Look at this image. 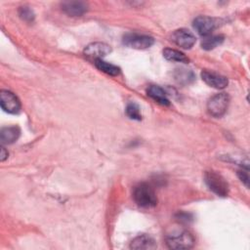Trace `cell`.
I'll return each mask as SVG.
<instances>
[{
	"label": "cell",
	"instance_id": "obj_1",
	"mask_svg": "<svg viewBox=\"0 0 250 250\" xmlns=\"http://www.w3.org/2000/svg\"><path fill=\"white\" fill-rule=\"evenodd\" d=\"M133 198L141 207L148 208L157 204V197L153 188L146 183H142L135 187L133 190Z\"/></svg>",
	"mask_w": 250,
	"mask_h": 250
},
{
	"label": "cell",
	"instance_id": "obj_2",
	"mask_svg": "<svg viewBox=\"0 0 250 250\" xmlns=\"http://www.w3.org/2000/svg\"><path fill=\"white\" fill-rule=\"evenodd\" d=\"M195 239L188 230L171 233L166 237V244L170 249H189L194 245Z\"/></svg>",
	"mask_w": 250,
	"mask_h": 250
},
{
	"label": "cell",
	"instance_id": "obj_3",
	"mask_svg": "<svg viewBox=\"0 0 250 250\" xmlns=\"http://www.w3.org/2000/svg\"><path fill=\"white\" fill-rule=\"evenodd\" d=\"M204 181L215 194L219 196H227L229 193V185L227 181L215 171H207L204 175Z\"/></svg>",
	"mask_w": 250,
	"mask_h": 250
},
{
	"label": "cell",
	"instance_id": "obj_4",
	"mask_svg": "<svg viewBox=\"0 0 250 250\" xmlns=\"http://www.w3.org/2000/svg\"><path fill=\"white\" fill-rule=\"evenodd\" d=\"M229 96L226 93H220L213 96L207 103V110L214 117L223 116L228 110L229 104Z\"/></svg>",
	"mask_w": 250,
	"mask_h": 250
},
{
	"label": "cell",
	"instance_id": "obj_5",
	"mask_svg": "<svg viewBox=\"0 0 250 250\" xmlns=\"http://www.w3.org/2000/svg\"><path fill=\"white\" fill-rule=\"evenodd\" d=\"M123 43L130 48L143 50V49L149 48L154 43V39L148 35L129 33L124 36Z\"/></svg>",
	"mask_w": 250,
	"mask_h": 250
},
{
	"label": "cell",
	"instance_id": "obj_6",
	"mask_svg": "<svg viewBox=\"0 0 250 250\" xmlns=\"http://www.w3.org/2000/svg\"><path fill=\"white\" fill-rule=\"evenodd\" d=\"M0 104L1 107L8 113H18L21 109V103L18 97L8 91V90H2L0 92Z\"/></svg>",
	"mask_w": 250,
	"mask_h": 250
},
{
	"label": "cell",
	"instance_id": "obj_7",
	"mask_svg": "<svg viewBox=\"0 0 250 250\" xmlns=\"http://www.w3.org/2000/svg\"><path fill=\"white\" fill-rule=\"evenodd\" d=\"M172 40L176 45L183 49H190L194 45L196 38L188 29L181 28L174 31L172 34Z\"/></svg>",
	"mask_w": 250,
	"mask_h": 250
},
{
	"label": "cell",
	"instance_id": "obj_8",
	"mask_svg": "<svg viewBox=\"0 0 250 250\" xmlns=\"http://www.w3.org/2000/svg\"><path fill=\"white\" fill-rule=\"evenodd\" d=\"M110 52H111L110 46L102 42L91 43L84 49V55L87 58L92 59L94 61L102 59L103 57L108 55Z\"/></svg>",
	"mask_w": 250,
	"mask_h": 250
},
{
	"label": "cell",
	"instance_id": "obj_9",
	"mask_svg": "<svg viewBox=\"0 0 250 250\" xmlns=\"http://www.w3.org/2000/svg\"><path fill=\"white\" fill-rule=\"evenodd\" d=\"M193 27L198 34L208 36L216 27V21L213 18L207 16H199L193 21Z\"/></svg>",
	"mask_w": 250,
	"mask_h": 250
},
{
	"label": "cell",
	"instance_id": "obj_10",
	"mask_svg": "<svg viewBox=\"0 0 250 250\" xmlns=\"http://www.w3.org/2000/svg\"><path fill=\"white\" fill-rule=\"evenodd\" d=\"M201 78L207 85L216 89H224L229 83L227 77L209 70H203L201 72Z\"/></svg>",
	"mask_w": 250,
	"mask_h": 250
},
{
	"label": "cell",
	"instance_id": "obj_11",
	"mask_svg": "<svg viewBox=\"0 0 250 250\" xmlns=\"http://www.w3.org/2000/svg\"><path fill=\"white\" fill-rule=\"evenodd\" d=\"M62 11L71 17L82 16L88 10V5L82 1H67L62 4Z\"/></svg>",
	"mask_w": 250,
	"mask_h": 250
},
{
	"label": "cell",
	"instance_id": "obj_12",
	"mask_svg": "<svg viewBox=\"0 0 250 250\" xmlns=\"http://www.w3.org/2000/svg\"><path fill=\"white\" fill-rule=\"evenodd\" d=\"M130 248L136 249V250L154 249V248H156V243L151 236H149L147 234H141L132 240V242L130 244Z\"/></svg>",
	"mask_w": 250,
	"mask_h": 250
},
{
	"label": "cell",
	"instance_id": "obj_13",
	"mask_svg": "<svg viewBox=\"0 0 250 250\" xmlns=\"http://www.w3.org/2000/svg\"><path fill=\"white\" fill-rule=\"evenodd\" d=\"M21 134V130L18 126H8L2 128L0 132V141L3 145H10L16 142Z\"/></svg>",
	"mask_w": 250,
	"mask_h": 250
},
{
	"label": "cell",
	"instance_id": "obj_14",
	"mask_svg": "<svg viewBox=\"0 0 250 250\" xmlns=\"http://www.w3.org/2000/svg\"><path fill=\"white\" fill-rule=\"evenodd\" d=\"M147 95L153 99L156 103L162 104V105H169L170 102L167 98V95L165 91L156 85H151L147 89Z\"/></svg>",
	"mask_w": 250,
	"mask_h": 250
},
{
	"label": "cell",
	"instance_id": "obj_15",
	"mask_svg": "<svg viewBox=\"0 0 250 250\" xmlns=\"http://www.w3.org/2000/svg\"><path fill=\"white\" fill-rule=\"evenodd\" d=\"M94 62H95V65L98 69H100L101 71H103V72H104L108 75L116 76L120 73V68L117 65H114L110 62L103 61L102 59L96 60V61H94Z\"/></svg>",
	"mask_w": 250,
	"mask_h": 250
},
{
	"label": "cell",
	"instance_id": "obj_16",
	"mask_svg": "<svg viewBox=\"0 0 250 250\" xmlns=\"http://www.w3.org/2000/svg\"><path fill=\"white\" fill-rule=\"evenodd\" d=\"M163 56L166 60L171 61V62H188V58L182 52L175 50V49H170L166 48L163 50Z\"/></svg>",
	"mask_w": 250,
	"mask_h": 250
},
{
	"label": "cell",
	"instance_id": "obj_17",
	"mask_svg": "<svg viewBox=\"0 0 250 250\" xmlns=\"http://www.w3.org/2000/svg\"><path fill=\"white\" fill-rule=\"evenodd\" d=\"M224 41V36L223 35H210V36H205L203 40L201 41V47L204 50H212L219 45H221Z\"/></svg>",
	"mask_w": 250,
	"mask_h": 250
},
{
	"label": "cell",
	"instance_id": "obj_18",
	"mask_svg": "<svg viewBox=\"0 0 250 250\" xmlns=\"http://www.w3.org/2000/svg\"><path fill=\"white\" fill-rule=\"evenodd\" d=\"M126 114L129 116V118L134 120H141L142 114L140 110V106L135 103H130L126 106Z\"/></svg>",
	"mask_w": 250,
	"mask_h": 250
},
{
	"label": "cell",
	"instance_id": "obj_19",
	"mask_svg": "<svg viewBox=\"0 0 250 250\" xmlns=\"http://www.w3.org/2000/svg\"><path fill=\"white\" fill-rule=\"evenodd\" d=\"M19 15H20V17H21V20H23L24 21H27V22L33 21L34 17H35V15H34L32 9H30V8L27 7V6L20 7V9H19Z\"/></svg>",
	"mask_w": 250,
	"mask_h": 250
},
{
	"label": "cell",
	"instance_id": "obj_20",
	"mask_svg": "<svg viewBox=\"0 0 250 250\" xmlns=\"http://www.w3.org/2000/svg\"><path fill=\"white\" fill-rule=\"evenodd\" d=\"M194 76L191 71H188L186 69H179L176 74V79L181 83H188L189 81L193 80Z\"/></svg>",
	"mask_w": 250,
	"mask_h": 250
},
{
	"label": "cell",
	"instance_id": "obj_21",
	"mask_svg": "<svg viewBox=\"0 0 250 250\" xmlns=\"http://www.w3.org/2000/svg\"><path fill=\"white\" fill-rule=\"evenodd\" d=\"M175 218L179 223H182V224H189L193 220L192 215L190 213H187V212H178L176 214Z\"/></svg>",
	"mask_w": 250,
	"mask_h": 250
},
{
	"label": "cell",
	"instance_id": "obj_22",
	"mask_svg": "<svg viewBox=\"0 0 250 250\" xmlns=\"http://www.w3.org/2000/svg\"><path fill=\"white\" fill-rule=\"evenodd\" d=\"M237 175H238V177H239V179H240V181L241 182H243L244 183V185L248 188V183H249V176H248V173L246 172V171H238V173H237Z\"/></svg>",
	"mask_w": 250,
	"mask_h": 250
},
{
	"label": "cell",
	"instance_id": "obj_23",
	"mask_svg": "<svg viewBox=\"0 0 250 250\" xmlns=\"http://www.w3.org/2000/svg\"><path fill=\"white\" fill-rule=\"evenodd\" d=\"M8 157V151H6L5 147H1V152H0V160L4 161Z\"/></svg>",
	"mask_w": 250,
	"mask_h": 250
}]
</instances>
